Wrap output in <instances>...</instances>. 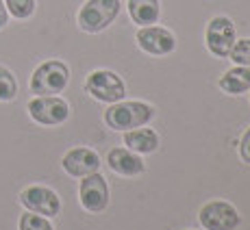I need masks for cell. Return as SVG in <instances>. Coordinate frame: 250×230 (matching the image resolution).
Instances as JSON below:
<instances>
[{"instance_id":"1","label":"cell","mask_w":250,"mask_h":230,"mask_svg":"<svg viewBox=\"0 0 250 230\" xmlns=\"http://www.w3.org/2000/svg\"><path fill=\"white\" fill-rule=\"evenodd\" d=\"M155 117V107L142 100H120L104 111V124L113 131H133L146 126Z\"/></svg>"},{"instance_id":"2","label":"cell","mask_w":250,"mask_h":230,"mask_svg":"<svg viewBox=\"0 0 250 230\" xmlns=\"http://www.w3.org/2000/svg\"><path fill=\"white\" fill-rule=\"evenodd\" d=\"M70 83V68L63 61H44L31 76V92L35 96H57Z\"/></svg>"},{"instance_id":"3","label":"cell","mask_w":250,"mask_h":230,"mask_svg":"<svg viewBox=\"0 0 250 230\" xmlns=\"http://www.w3.org/2000/svg\"><path fill=\"white\" fill-rule=\"evenodd\" d=\"M120 0H87L79 11V28L85 33H100L120 16Z\"/></svg>"},{"instance_id":"4","label":"cell","mask_w":250,"mask_h":230,"mask_svg":"<svg viewBox=\"0 0 250 230\" xmlns=\"http://www.w3.org/2000/svg\"><path fill=\"white\" fill-rule=\"evenodd\" d=\"M85 92L100 102H120L126 96V85L111 70H94L85 80Z\"/></svg>"},{"instance_id":"5","label":"cell","mask_w":250,"mask_h":230,"mask_svg":"<svg viewBox=\"0 0 250 230\" xmlns=\"http://www.w3.org/2000/svg\"><path fill=\"white\" fill-rule=\"evenodd\" d=\"M28 115L42 126H59L70 117V107L59 96H35L28 102Z\"/></svg>"},{"instance_id":"6","label":"cell","mask_w":250,"mask_h":230,"mask_svg":"<svg viewBox=\"0 0 250 230\" xmlns=\"http://www.w3.org/2000/svg\"><path fill=\"white\" fill-rule=\"evenodd\" d=\"M235 24L227 16H215L213 20L207 24L205 31V44L213 57H224L230 55V48L235 44Z\"/></svg>"},{"instance_id":"7","label":"cell","mask_w":250,"mask_h":230,"mask_svg":"<svg viewBox=\"0 0 250 230\" xmlns=\"http://www.w3.org/2000/svg\"><path fill=\"white\" fill-rule=\"evenodd\" d=\"M198 222L207 230H235L239 226V222H242V217H239L237 209L230 202L213 200V202H207L200 209Z\"/></svg>"},{"instance_id":"8","label":"cell","mask_w":250,"mask_h":230,"mask_svg":"<svg viewBox=\"0 0 250 230\" xmlns=\"http://www.w3.org/2000/svg\"><path fill=\"white\" fill-rule=\"evenodd\" d=\"M20 202L26 211L37 213V215H44V217H55V215H59V211H61L59 195H57L52 189L42 187V185L26 187V189L20 193Z\"/></svg>"},{"instance_id":"9","label":"cell","mask_w":250,"mask_h":230,"mask_svg":"<svg viewBox=\"0 0 250 230\" xmlns=\"http://www.w3.org/2000/svg\"><path fill=\"white\" fill-rule=\"evenodd\" d=\"M137 39V46L142 48L146 55H152V57H163V55H170L174 52L176 48V37L172 35V31L163 26H142L135 35Z\"/></svg>"},{"instance_id":"10","label":"cell","mask_w":250,"mask_h":230,"mask_svg":"<svg viewBox=\"0 0 250 230\" xmlns=\"http://www.w3.org/2000/svg\"><path fill=\"white\" fill-rule=\"evenodd\" d=\"M79 200H81V207L85 211H89V213H100V211H104L109 204L107 180H104L98 172L85 176V178L81 180Z\"/></svg>"},{"instance_id":"11","label":"cell","mask_w":250,"mask_h":230,"mask_svg":"<svg viewBox=\"0 0 250 230\" xmlns=\"http://www.w3.org/2000/svg\"><path fill=\"white\" fill-rule=\"evenodd\" d=\"M61 165H63V170L68 172L70 176H74V178H85V176L100 170V156H98V152H94L91 148L79 146V148H72V150L65 152Z\"/></svg>"},{"instance_id":"12","label":"cell","mask_w":250,"mask_h":230,"mask_svg":"<svg viewBox=\"0 0 250 230\" xmlns=\"http://www.w3.org/2000/svg\"><path fill=\"white\" fill-rule=\"evenodd\" d=\"M107 163L111 167V172L120 176H139L146 170L142 156L137 152L128 150V148H113L107 156Z\"/></svg>"},{"instance_id":"13","label":"cell","mask_w":250,"mask_h":230,"mask_svg":"<svg viewBox=\"0 0 250 230\" xmlns=\"http://www.w3.org/2000/svg\"><path fill=\"white\" fill-rule=\"evenodd\" d=\"M124 143L137 154H152L159 148V135L152 128H133L124 133Z\"/></svg>"},{"instance_id":"14","label":"cell","mask_w":250,"mask_h":230,"mask_svg":"<svg viewBox=\"0 0 250 230\" xmlns=\"http://www.w3.org/2000/svg\"><path fill=\"white\" fill-rule=\"evenodd\" d=\"M128 16L139 26H150L159 20L161 4L159 0H128Z\"/></svg>"},{"instance_id":"15","label":"cell","mask_w":250,"mask_h":230,"mask_svg":"<svg viewBox=\"0 0 250 230\" xmlns=\"http://www.w3.org/2000/svg\"><path fill=\"white\" fill-rule=\"evenodd\" d=\"M220 89L230 96L250 92V68H246V65H235L229 72H224V76L220 78Z\"/></svg>"},{"instance_id":"16","label":"cell","mask_w":250,"mask_h":230,"mask_svg":"<svg viewBox=\"0 0 250 230\" xmlns=\"http://www.w3.org/2000/svg\"><path fill=\"white\" fill-rule=\"evenodd\" d=\"M18 96V80L11 70L0 65V102H11Z\"/></svg>"},{"instance_id":"17","label":"cell","mask_w":250,"mask_h":230,"mask_svg":"<svg viewBox=\"0 0 250 230\" xmlns=\"http://www.w3.org/2000/svg\"><path fill=\"white\" fill-rule=\"evenodd\" d=\"M4 7L18 20H26L35 13V0H4Z\"/></svg>"},{"instance_id":"18","label":"cell","mask_w":250,"mask_h":230,"mask_svg":"<svg viewBox=\"0 0 250 230\" xmlns=\"http://www.w3.org/2000/svg\"><path fill=\"white\" fill-rule=\"evenodd\" d=\"M230 61L235 65H246L250 68V37H244V39H235L233 48H230Z\"/></svg>"},{"instance_id":"19","label":"cell","mask_w":250,"mask_h":230,"mask_svg":"<svg viewBox=\"0 0 250 230\" xmlns=\"http://www.w3.org/2000/svg\"><path fill=\"white\" fill-rule=\"evenodd\" d=\"M20 230H55V228L48 222V217L28 211V213H24L20 217Z\"/></svg>"},{"instance_id":"20","label":"cell","mask_w":250,"mask_h":230,"mask_svg":"<svg viewBox=\"0 0 250 230\" xmlns=\"http://www.w3.org/2000/svg\"><path fill=\"white\" fill-rule=\"evenodd\" d=\"M239 156L246 163H250V128L244 133L242 141H239Z\"/></svg>"},{"instance_id":"21","label":"cell","mask_w":250,"mask_h":230,"mask_svg":"<svg viewBox=\"0 0 250 230\" xmlns=\"http://www.w3.org/2000/svg\"><path fill=\"white\" fill-rule=\"evenodd\" d=\"M7 22H9V11H7V7H4V2L0 0V28L7 26Z\"/></svg>"}]
</instances>
